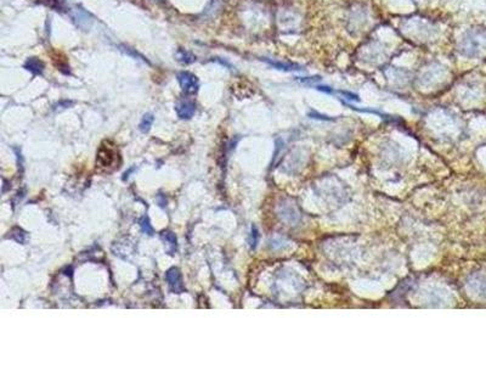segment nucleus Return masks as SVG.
I'll use <instances>...</instances> for the list:
<instances>
[{
    "label": "nucleus",
    "instance_id": "nucleus-1",
    "mask_svg": "<svg viewBox=\"0 0 486 365\" xmlns=\"http://www.w3.org/2000/svg\"><path fill=\"white\" fill-rule=\"evenodd\" d=\"M458 52L467 57H480L486 54V30L472 28L463 35Z\"/></svg>",
    "mask_w": 486,
    "mask_h": 365
},
{
    "label": "nucleus",
    "instance_id": "nucleus-2",
    "mask_svg": "<svg viewBox=\"0 0 486 365\" xmlns=\"http://www.w3.org/2000/svg\"><path fill=\"white\" fill-rule=\"evenodd\" d=\"M176 78H178L180 88L185 94H196L198 91L199 80L197 78V76H194V73L182 71V72L178 73Z\"/></svg>",
    "mask_w": 486,
    "mask_h": 365
},
{
    "label": "nucleus",
    "instance_id": "nucleus-3",
    "mask_svg": "<svg viewBox=\"0 0 486 365\" xmlns=\"http://www.w3.org/2000/svg\"><path fill=\"white\" fill-rule=\"evenodd\" d=\"M71 17H72L73 21L75 22L78 27L83 29H89L93 25V17L89 12L85 11L84 9H82L80 6H74L71 9L70 11Z\"/></svg>",
    "mask_w": 486,
    "mask_h": 365
},
{
    "label": "nucleus",
    "instance_id": "nucleus-4",
    "mask_svg": "<svg viewBox=\"0 0 486 365\" xmlns=\"http://www.w3.org/2000/svg\"><path fill=\"white\" fill-rule=\"evenodd\" d=\"M175 111L180 120H191L196 112V104L189 99H182L176 103Z\"/></svg>",
    "mask_w": 486,
    "mask_h": 365
},
{
    "label": "nucleus",
    "instance_id": "nucleus-5",
    "mask_svg": "<svg viewBox=\"0 0 486 365\" xmlns=\"http://www.w3.org/2000/svg\"><path fill=\"white\" fill-rule=\"evenodd\" d=\"M167 283H168L169 287L173 292L182 293L185 291L184 284H182L181 273L178 268H170L168 272L166 273Z\"/></svg>",
    "mask_w": 486,
    "mask_h": 365
},
{
    "label": "nucleus",
    "instance_id": "nucleus-6",
    "mask_svg": "<svg viewBox=\"0 0 486 365\" xmlns=\"http://www.w3.org/2000/svg\"><path fill=\"white\" fill-rule=\"evenodd\" d=\"M24 67L26 68L28 72L32 73L33 76H42L45 70V63L38 57H29L28 60L24 62Z\"/></svg>",
    "mask_w": 486,
    "mask_h": 365
},
{
    "label": "nucleus",
    "instance_id": "nucleus-7",
    "mask_svg": "<svg viewBox=\"0 0 486 365\" xmlns=\"http://www.w3.org/2000/svg\"><path fill=\"white\" fill-rule=\"evenodd\" d=\"M175 57L179 62L182 63V65H191V63L196 62L197 56L194 54V52H189L186 49H182V48H179L175 52Z\"/></svg>",
    "mask_w": 486,
    "mask_h": 365
},
{
    "label": "nucleus",
    "instance_id": "nucleus-8",
    "mask_svg": "<svg viewBox=\"0 0 486 365\" xmlns=\"http://www.w3.org/2000/svg\"><path fill=\"white\" fill-rule=\"evenodd\" d=\"M267 63H269L272 67L277 68V70H282V71H302V68L297 65H293V63H285V62H278V61H273L270 59H263Z\"/></svg>",
    "mask_w": 486,
    "mask_h": 365
},
{
    "label": "nucleus",
    "instance_id": "nucleus-9",
    "mask_svg": "<svg viewBox=\"0 0 486 365\" xmlns=\"http://www.w3.org/2000/svg\"><path fill=\"white\" fill-rule=\"evenodd\" d=\"M153 122H154V116L152 115V113H146V115L143 117V120H141L140 124H139V129H140L143 133H148L152 124H153Z\"/></svg>",
    "mask_w": 486,
    "mask_h": 365
},
{
    "label": "nucleus",
    "instance_id": "nucleus-10",
    "mask_svg": "<svg viewBox=\"0 0 486 365\" xmlns=\"http://www.w3.org/2000/svg\"><path fill=\"white\" fill-rule=\"evenodd\" d=\"M140 227H141V230H143L144 233H146V234H148V235L153 234V228L151 227L150 220H148L147 217H143V218H141V219H140Z\"/></svg>",
    "mask_w": 486,
    "mask_h": 365
},
{
    "label": "nucleus",
    "instance_id": "nucleus-11",
    "mask_svg": "<svg viewBox=\"0 0 486 365\" xmlns=\"http://www.w3.org/2000/svg\"><path fill=\"white\" fill-rule=\"evenodd\" d=\"M162 239L166 240V241L168 242L173 248L176 247V236H175V234H174V233L163 232L162 233Z\"/></svg>",
    "mask_w": 486,
    "mask_h": 365
},
{
    "label": "nucleus",
    "instance_id": "nucleus-12",
    "mask_svg": "<svg viewBox=\"0 0 486 365\" xmlns=\"http://www.w3.org/2000/svg\"><path fill=\"white\" fill-rule=\"evenodd\" d=\"M121 48H122V49H121V50H123V52H125V54H128V55H130V56H133V57H135V59H136V57H140V59H141V60H143V61H144V62H148V61H147V60H146V59H145V57H144V56H143V55H141V54H139V52H135V50H134V49H131V48H129V47H126V45H121Z\"/></svg>",
    "mask_w": 486,
    "mask_h": 365
},
{
    "label": "nucleus",
    "instance_id": "nucleus-13",
    "mask_svg": "<svg viewBox=\"0 0 486 365\" xmlns=\"http://www.w3.org/2000/svg\"><path fill=\"white\" fill-rule=\"evenodd\" d=\"M38 2H40V4H43V5H47V6L51 7V9L57 10V11H59V10L61 9V5H60L59 0H39Z\"/></svg>",
    "mask_w": 486,
    "mask_h": 365
},
{
    "label": "nucleus",
    "instance_id": "nucleus-14",
    "mask_svg": "<svg viewBox=\"0 0 486 365\" xmlns=\"http://www.w3.org/2000/svg\"><path fill=\"white\" fill-rule=\"evenodd\" d=\"M257 242H258V232H257V228H253L252 229V240H250V246H252L253 248L257 246Z\"/></svg>",
    "mask_w": 486,
    "mask_h": 365
},
{
    "label": "nucleus",
    "instance_id": "nucleus-15",
    "mask_svg": "<svg viewBox=\"0 0 486 365\" xmlns=\"http://www.w3.org/2000/svg\"><path fill=\"white\" fill-rule=\"evenodd\" d=\"M213 61H215V62H219L220 65H222V66H226V67H229V68H232V66L230 65V63H227L226 61H222V60H220L219 57H215V59L213 60Z\"/></svg>",
    "mask_w": 486,
    "mask_h": 365
},
{
    "label": "nucleus",
    "instance_id": "nucleus-16",
    "mask_svg": "<svg viewBox=\"0 0 486 365\" xmlns=\"http://www.w3.org/2000/svg\"><path fill=\"white\" fill-rule=\"evenodd\" d=\"M153 1H158V2H164L166 0H153Z\"/></svg>",
    "mask_w": 486,
    "mask_h": 365
}]
</instances>
